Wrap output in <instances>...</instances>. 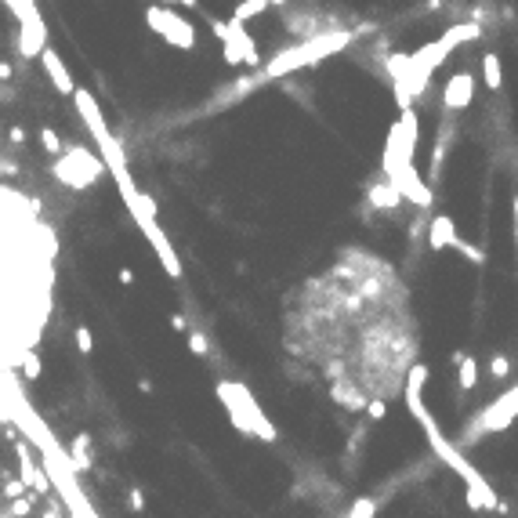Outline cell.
I'll return each mask as SVG.
<instances>
[{"label":"cell","mask_w":518,"mask_h":518,"mask_svg":"<svg viewBox=\"0 0 518 518\" xmlns=\"http://www.w3.org/2000/svg\"><path fill=\"white\" fill-rule=\"evenodd\" d=\"M15 453H18V479H22L36 496H48L51 486H55L51 475H44V471H40V468L29 461V449H26V446H15Z\"/></svg>","instance_id":"11"},{"label":"cell","mask_w":518,"mask_h":518,"mask_svg":"<svg viewBox=\"0 0 518 518\" xmlns=\"http://www.w3.org/2000/svg\"><path fill=\"white\" fill-rule=\"evenodd\" d=\"M348 40H352V33H322V36H312L308 44L275 55L268 66H265V76H287V73H294L301 66H312V62L327 58V55H334L341 48H348Z\"/></svg>","instance_id":"3"},{"label":"cell","mask_w":518,"mask_h":518,"mask_svg":"<svg viewBox=\"0 0 518 518\" xmlns=\"http://www.w3.org/2000/svg\"><path fill=\"white\" fill-rule=\"evenodd\" d=\"M145 22H149V29H153V33H160L163 40H170V44L182 48V51L196 48V26H192L189 18L175 15L167 4H153V8H149L145 11Z\"/></svg>","instance_id":"5"},{"label":"cell","mask_w":518,"mask_h":518,"mask_svg":"<svg viewBox=\"0 0 518 518\" xmlns=\"http://www.w3.org/2000/svg\"><path fill=\"white\" fill-rule=\"evenodd\" d=\"M127 507H131L135 514H142V511H145V493H142L138 486H131V489H127Z\"/></svg>","instance_id":"27"},{"label":"cell","mask_w":518,"mask_h":518,"mask_svg":"<svg viewBox=\"0 0 518 518\" xmlns=\"http://www.w3.org/2000/svg\"><path fill=\"white\" fill-rule=\"evenodd\" d=\"M388 182H392L406 200H414L417 207H428V203H431V192H428V185L417 178L414 163H399V167H392V170H388Z\"/></svg>","instance_id":"10"},{"label":"cell","mask_w":518,"mask_h":518,"mask_svg":"<svg viewBox=\"0 0 518 518\" xmlns=\"http://www.w3.org/2000/svg\"><path fill=\"white\" fill-rule=\"evenodd\" d=\"M51 170H55V178H58L62 185H69V189L80 192V189H91V185L102 178L105 163H102L98 156H91L88 149H80V145H76V149H69V153L62 156Z\"/></svg>","instance_id":"4"},{"label":"cell","mask_w":518,"mask_h":518,"mask_svg":"<svg viewBox=\"0 0 518 518\" xmlns=\"http://www.w3.org/2000/svg\"><path fill=\"white\" fill-rule=\"evenodd\" d=\"M33 504H36V493L22 496V500H11L8 514H11V518H29V514H33Z\"/></svg>","instance_id":"21"},{"label":"cell","mask_w":518,"mask_h":518,"mask_svg":"<svg viewBox=\"0 0 518 518\" xmlns=\"http://www.w3.org/2000/svg\"><path fill=\"white\" fill-rule=\"evenodd\" d=\"M489 374H493V377H507V374H511V362H507V355H493V362H489Z\"/></svg>","instance_id":"28"},{"label":"cell","mask_w":518,"mask_h":518,"mask_svg":"<svg viewBox=\"0 0 518 518\" xmlns=\"http://www.w3.org/2000/svg\"><path fill=\"white\" fill-rule=\"evenodd\" d=\"M76 348H80V355H91L95 352V337H91L88 327H76Z\"/></svg>","instance_id":"25"},{"label":"cell","mask_w":518,"mask_h":518,"mask_svg":"<svg viewBox=\"0 0 518 518\" xmlns=\"http://www.w3.org/2000/svg\"><path fill=\"white\" fill-rule=\"evenodd\" d=\"M0 80H11V69L4 66V62H0Z\"/></svg>","instance_id":"34"},{"label":"cell","mask_w":518,"mask_h":518,"mask_svg":"<svg viewBox=\"0 0 518 518\" xmlns=\"http://www.w3.org/2000/svg\"><path fill=\"white\" fill-rule=\"evenodd\" d=\"M514 417H518V384L511 388L507 395L496 399V402L486 409V414H482L479 421H475V424H479L475 431H500V428H507Z\"/></svg>","instance_id":"9"},{"label":"cell","mask_w":518,"mask_h":518,"mask_svg":"<svg viewBox=\"0 0 518 518\" xmlns=\"http://www.w3.org/2000/svg\"><path fill=\"white\" fill-rule=\"evenodd\" d=\"M189 352H192V355H200V359L210 355V344H207V337H203L200 330H189Z\"/></svg>","instance_id":"24"},{"label":"cell","mask_w":518,"mask_h":518,"mask_svg":"<svg viewBox=\"0 0 518 518\" xmlns=\"http://www.w3.org/2000/svg\"><path fill=\"white\" fill-rule=\"evenodd\" d=\"M0 518H11V514H0Z\"/></svg>","instance_id":"36"},{"label":"cell","mask_w":518,"mask_h":518,"mask_svg":"<svg viewBox=\"0 0 518 518\" xmlns=\"http://www.w3.org/2000/svg\"><path fill=\"white\" fill-rule=\"evenodd\" d=\"M163 4H182V8H196V0H163Z\"/></svg>","instance_id":"33"},{"label":"cell","mask_w":518,"mask_h":518,"mask_svg":"<svg viewBox=\"0 0 518 518\" xmlns=\"http://www.w3.org/2000/svg\"><path fill=\"white\" fill-rule=\"evenodd\" d=\"M366 414H370V421H384V414H388V406H384L381 399H374L370 406H366Z\"/></svg>","instance_id":"30"},{"label":"cell","mask_w":518,"mask_h":518,"mask_svg":"<svg viewBox=\"0 0 518 518\" xmlns=\"http://www.w3.org/2000/svg\"><path fill=\"white\" fill-rule=\"evenodd\" d=\"M145 240L153 243V250H156V257H160V265H163V272H167L170 279H182V261H178V254H175V247H170V240H167V236H163V229H156V232H149Z\"/></svg>","instance_id":"13"},{"label":"cell","mask_w":518,"mask_h":518,"mask_svg":"<svg viewBox=\"0 0 518 518\" xmlns=\"http://www.w3.org/2000/svg\"><path fill=\"white\" fill-rule=\"evenodd\" d=\"M265 8H268V0H243V4L232 11V18H229V22H236V26H247L250 18H254V15H261Z\"/></svg>","instance_id":"19"},{"label":"cell","mask_w":518,"mask_h":518,"mask_svg":"<svg viewBox=\"0 0 518 518\" xmlns=\"http://www.w3.org/2000/svg\"><path fill=\"white\" fill-rule=\"evenodd\" d=\"M399 200H402V192H399L392 182L370 189V203H374V207H399Z\"/></svg>","instance_id":"18"},{"label":"cell","mask_w":518,"mask_h":518,"mask_svg":"<svg viewBox=\"0 0 518 518\" xmlns=\"http://www.w3.org/2000/svg\"><path fill=\"white\" fill-rule=\"evenodd\" d=\"M48 51V22L40 18V11L26 15L18 22V55L22 58H36Z\"/></svg>","instance_id":"7"},{"label":"cell","mask_w":518,"mask_h":518,"mask_svg":"<svg viewBox=\"0 0 518 518\" xmlns=\"http://www.w3.org/2000/svg\"><path fill=\"white\" fill-rule=\"evenodd\" d=\"M18 359H22V377L26 381H36L40 377V355L36 352H22Z\"/></svg>","instance_id":"23"},{"label":"cell","mask_w":518,"mask_h":518,"mask_svg":"<svg viewBox=\"0 0 518 518\" xmlns=\"http://www.w3.org/2000/svg\"><path fill=\"white\" fill-rule=\"evenodd\" d=\"M457 250H461V254L468 257V261H475V265H482V261H486V254H482L479 247H471V243H464V240L457 243Z\"/></svg>","instance_id":"29"},{"label":"cell","mask_w":518,"mask_h":518,"mask_svg":"<svg viewBox=\"0 0 518 518\" xmlns=\"http://www.w3.org/2000/svg\"><path fill=\"white\" fill-rule=\"evenodd\" d=\"M471 91H475L471 73H457V76L446 83V105H449V109H468V105H471Z\"/></svg>","instance_id":"14"},{"label":"cell","mask_w":518,"mask_h":518,"mask_svg":"<svg viewBox=\"0 0 518 518\" xmlns=\"http://www.w3.org/2000/svg\"><path fill=\"white\" fill-rule=\"evenodd\" d=\"M11 142H15V145L26 142V131H22V127H11Z\"/></svg>","instance_id":"32"},{"label":"cell","mask_w":518,"mask_h":518,"mask_svg":"<svg viewBox=\"0 0 518 518\" xmlns=\"http://www.w3.org/2000/svg\"><path fill=\"white\" fill-rule=\"evenodd\" d=\"M461 243V236H457V225H453L449 218H439L431 221V232H428V247L431 250H446V247H457Z\"/></svg>","instance_id":"15"},{"label":"cell","mask_w":518,"mask_h":518,"mask_svg":"<svg viewBox=\"0 0 518 518\" xmlns=\"http://www.w3.org/2000/svg\"><path fill=\"white\" fill-rule=\"evenodd\" d=\"M268 4H283V0H268Z\"/></svg>","instance_id":"35"},{"label":"cell","mask_w":518,"mask_h":518,"mask_svg":"<svg viewBox=\"0 0 518 518\" xmlns=\"http://www.w3.org/2000/svg\"><path fill=\"white\" fill-rule=\"evenodd\" d=\"M40 145H44L48 153H55V156L62 153V138H58V135L51 131V127H44V131H40Z\"/></svg>","instance_id":"26"},{"label":"cell","mask_w":518,"mask_h":518,"mask_svg":"<svg viewBox=\"0 0 518 518\" xmlns=\"http://www.w3.org/2000/svg\"><path fill=\"white\" fill-rule=\"evenodd\" d=\"M424 384H428V366H424V362L409 366L406 384H402V399H406L409 417H414V421L424 428V435H428V442H431V453H435V457H439L446 468H453V475L464 482V489H468V507H471V511H504L500 496L493 493V486L486 482V475L475 468V464L464 457V453L439 431L435 417H431V409H428L424 399H421V395H424Z\"/></svg>","instance_id":"1"},{"label":"cell","mask_w":518,"mask_h":518,"mask_svg":"<svg viewBox=\"0 0 518 518\" xmlns=\"http://www.w3.org/2000/svg\"><path fill=\"white\" fill-rule=\"evenodd\" d=\"M214 395H218V402L225 406V414H229V421L236 424V431L254 435V439H261V442H275V439H279L275 424L265 417V409L257 406V399L250 395L247 384H240V381H218Z\"/></svg>","instance_id":"2"},{"label":"cell","mask_w":518,"mask_h":518,"mask_svg":"<svg viewBox=\"0 0 518 518\" xmlns=\"http://www.w3.org/2000/svg\"><path fill=\"white\" fill-rule=\"evenodd\" d=\"M446 36L453 40V44H464V40H475V36H479V26H475V22H464V26H453V29H449Z\"/></svg>","instance_id":"22"},{"label":"cell","mask_w":518,"mask_h":518,"mask_svg":"<svg viewBox=\"0 0 518 518\" xmlns=\"http://www.w3.org/2000/svg\"><path fill=\"white\" fill-rule=\"evenodd\" d=\"M120 283L131 287V283H135V272H131V268H120Z\"/></svg>","instance_id":"31"},{"label":"cell","mask_w":518,"mask_h":518,"mask_svg":"<svg viewBox=\"0 0 518 518\" xmlns=\"http://www.w3.org/2000/svg\"><path fill=\"white\" fill-rule=\"evenodd\" d=\"M40 62H44V69H48V76H51V83H55V91H58V95H76L73 76H69L66 62L58 58V51H55V48H48L44 55H40Z\"/></svg>","instance_id":"12"},{"label":"cell","mask_w":518,"mask_h":518,"mask_svg":"<svg viewBox=\"0 0 518 518\" xmlns=\"http://www.w3.org/2000/svg\"><path fill=\"white\" fill-rule=\"evenodd\" d=\"M482 73H486V88H500V58H496L493 51L482 55Z\"/></svg>","instance_id":"20"},{"label":"cell","mask_w":518,"mask_h":518,"mask_svg":"<svg viewBox=\"0 0 518 518\" xmlns=\"http://www.w3.org/2000/svg\"><path fill=\"white\" fill-rule=\"evenodd\" d=\"M116 189H120V196H123L127 210H131V218L138 221V229H142L145 236H149V232H156V229H160V225H156V203L135 185V178H131V182H120Z\"/></svg>","instance_id":"6"},{"label":"cell","mask_w":518,"mask_h":518,"mask_svg":"<svg viewBox=\"0 0 518 518\" xmlns=\"http://www.w3.org/2000/svg\"><path fill=\"white\" fill-rule=\"evenodd\" d=\"M69 468L73 471H91L95 468V453H91V435L80 431V435L69 442Z\"/></svg>","instance_id":"16"},{"label":"cell","mask_w":518,"mask_h":518,"mask_svg":"<svg viewBox=\"0 0 518 518\" xmlns=\"http://www.w3.org/2000/svg\"><path fill=\"white\" fill-rule=\"evenodd\" d=\"M453 362H457V381H461V392L468 395L471 388L479 384V362H475L471 355H464V352L453 355Z\"/></svg>","instance_id":"17"},{"label":"cell","mask_w":518,"mask_h":518,"mask_svg":"<svg viewBox=\"0 0 518 518\" xmlns=\"http://www.w3.org/2000/svg\"><path fill=\"white\" fill-rule=\"evenodd\" d=\"M73 102H76V113H80L83 127H88V131H91L95 145H102V142H109L113 135H109V127H105V120H102V109H98V102H95V95H91L88 88H76Z\"/></svg>","instance_id":"8"}]
</instances>
